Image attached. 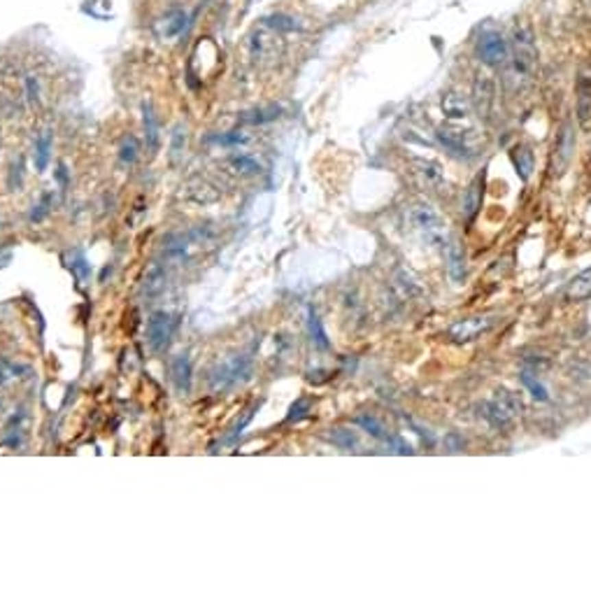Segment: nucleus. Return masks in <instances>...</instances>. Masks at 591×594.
I'll return each mask as SVG.
<instances>
[{
    "label": "nucleus",
    "mask_w": 591,
    "mask_h": 594,
    "mask_svg": "<svg viewBox=\"0 0 591 594\" xmlns=\"http://www.w3.org/2000/svg\"><path fill=\"white\" fill-rule=\"evenodd\" d=\"M519 380H522V385L531 392V396L538 399V401H547V399H549L547 387L542 385V382L538 380L535 375H531V373H522V378H519Z\"/></svg>",
    "instance_id": "nucleus-20"
},
{
    "label": "nucleus",
    "mask_w": 591,
    "mask_h": 594,
    "mask_svg": "<svg viewBox=\"0 0 591 594\" xmlns=\"http://www.w3.org/2000/svg\"><path fill=\"white\" fill-rule=\"evenodd\" d=\"M328 438L342 450H352L357 445V433L350 431V429H333V433Z\"/></svg>",
    "instance_id": "nucleus-26"
},
{
    "label": "nucleus",
    "mask_w": 591,
    "mask_h": 594,
    "mask_svg": "<svg viewBox=\"0 0 591 594\" xmlns=\"http://www.w3.org/2000/svg\"><path fill=\"white\" fill-rule=\"evenodd\" d=\"M307 410H310V401H307V399H298V401H296L293 405H291V410H289V417L287 420L289 422H293V420H300V417H303Z\"/></svg>",
    "instance_id": "nucleus-30"
},
{
    "label": "nucleus",
    "mask_w": 591,
    "mask_h": 594,
    "mask_svg": "<svg viewBox=\"0 0 591 594\" xmlns=\"http://www.w3.org/2000/svg\"><path fill=\"white\" fill-rule=\"evenodd\" d=\"M49 201H51V196H49V193H47V196L43 198V203L38 205V210H35L33 217H31L33 222H40V219H43V217L47 215V210H49V208H47V205H49Z\"/></svg>",
    "instance_id": "nucleus-33"
},
{
    "label": "nucleus",
    "mask_w": 591,
    "mask_h": 594,
    "mask_svg": "<svg viewBox=\"0 0 591 594\" xmlns=\"http://www.w3.org/2000/svg\"><path fill=\"white\" fill-rule=\"evenodd\" d=\"M265 26L275 28V31H296L298 23H296L293 19H289V16H285V14H273L265 19Z\"/></svg>",
    "instance_id": "nucleus-27"
},
{
    "label": "nucleus",
    "mask_w": 591,
    "mask_h": 594,
    "mask_svg": "<svg viewBox=\"0 0 591 594\" xmlns=\"http://www.w3.org/2000/svg\"><path fill=\"white\" fill-rule=\"evenodd\" d=\"M447 270L452 275V280H463L466 275V257H463V245L457 238L449 240L447 245Z\"/></svg>",
    "instance_id": "nucleus-12"
},
{
    "label": "nucleus",
    "mask_w": 591,
    "mask_h": 594,
    "mask_svg": "<svg viewBox=\"0 0 591 594\" xmlns=\"http://www.w3.org/2000/svg\"><path fill=\"white\" fill-rule=\"evenodd\" d=\"M184 21H186V14L182 10L170 12V14L165 16V28H163L165 38H175V35H180L182 28H184Z\"/></svg>",
    "instance_id": "nucleus-21"
},
{
    "label": "nucleus",
    "mask_w": 591,
    "mask_h": 594,
    "mask_svg": "<svg viewBox=\"0 0 591 594\" xmlns=\"http://www.w3.org/2000/svg\"><path fill=\"white\" fill-rule=\"evenodd\" d=\"M535 58H538V49H535L533 26L526 21H519L515 26V31H512V66H515V73L519 78H529V75L533 73Z\"/></svg>",
    "instance_id": "nucleus-1"
},
{
    "label": "nucleus",
    "mask_w": 591,
    "mask_h": 594,
    "mask_svg": "<svg viewBox=\"0 0 591 594\" xmlns=\"http://www.w3.org/2000/svg\"><path fill=\"white\" fill-rule=\"evenodd\" d=\"M417 168H419V173H422L424 178H426L429 182H435V185H438V182H442V178H445V175H442V168H440L438 161H426V158H419Z\"/></svg>",
    "instance_id": "nucleus-25"
},
{
    "label": "nucleus",
    "mask_w": 591,
    "mask_h": 594,
    "mask_svg": "<svg viewBox=\"0 0 591 594\" xmlns=\"http://www.w3.org/2000/svg\"><path fill=\"white\" fill-rule=\"evenodd\" d=\"M494 326V317H466L449 326V338L454 343H470L477 340L482 333H487Z\"/></svg>",
    "instance_id": "nucleus-8"
},
{
    "label": "nucleus",
    "mask_w": 591,
    "mask_h": 594,
    "mask_svg": "<svg viewBox=\"0 0 591 594\" xmlns=\"http://www.w3.org/2000/svg\"><path fill=\"white\" fill-rule=\"evenodd\" d=\"M307 326H310V336H312V340H315L317 348L328 350V336H326V331H324L322 320H319V315L315 313V310H310V315H307Z\"/></svg>",
    "instance_id": "nucleus-18"
},
{
    "label": "nucleus",
    "mask_w": 591,
    "mask_h": 594,
    "mask_svg": "<svg viewBox=\"0 0 591 594\" xmlns=\"http://www.w3.org/2000/svg\"><path fill=\"white\" fill-rule=\"evenodd\" d=\"M575 150V135H572V126L566 123L561 128L559 138H557V145H554V156H557V170H561L566 163L570 161V154Z\"/></svg>",
    "instance_id": "nucleus-11"
},
{
    "label": "nucleus",
    "mask_w": 591,
    "mask_h": 594,
    "mask_svg": "<svg viewBox=\"0 0 591 594\" xmlns=\"http://www.w3.org/2000/svg\"><path fill=\"white\" fill-rule=\"evenodd\" d=\"M496 103V82L489 73H477L475 82H472V105H475L477 115L487 119L494 110Z\"/></svg>",
    "instance_id": "nucleus-7"
},
{
    "label": "nucleus",
    "mask_w": 591,
    "mask_h": 594,
    "mask_svg": "<svg viewBox=\"0 0 591 594\" xmlns=\"http://www.w3.org/2000/svg\"><path fill=\"white\" fill-rule=\"evenodd\" d=\"M210 143H217V145H224V147H240L245 143H250L245 133L240 131H230V133H219V135H210Z\"/></svg>",
    "instance_id": "nucleus-24"
},
{
    "label": "nucleus",
    "mask_w": 591,
    "mask_h": 594,
    "mask_svg": "<svg viewBox=\"0 0 591 594\" xmlns=\"http://www.w3.org/2000/svg\"><path fill=\"white\" fill-rule=\"evenodd\" d=\"M177 320L170 313H154L149 320H147V343L154 352H161L168 348L170 338L175 333Z\"/></svg>",
    "instance_id": "nucleus-5"
},
{
    "label": "nucleus",
    "mask_w": 591,
    "mask_h": 594,
    "mask_svg": "<svg viewBox=\"0 0 591 594\" xmlns=\"http://www.w3.org/2000/svg\"><path fill=\"white\" fill-rule=\"evenodd\" d=\"M26 93L31 101H38V93H40V86H38V80H35V75H28L26 78Z\"/></svg>",
    "instance_id": "nucleus-32"
},
{
    "label": "nucleus",
    "mask_w": 591,
    "mask_h": 594,
    "mask_svg": "<svg viewBox=\"0 0 591 594\" xmlns=\"http://www.w3.org/2000/svg\"><path fill=\"white\" fill-rule=\"evenodd\" d=\"M435 135H438L440 145L445 147V150L452 152V154L466 156V158L472 156V150H470L468 140H466L463 131H457V128H449V126H440Z\"/></svg>",
    "instance_id": "nucleus-9"
},
{
    "label": "nucleus",
    "mask_w": 591,
    "mask_h": 594,
    "mask_svg": "<svg viewBox=\"0 0 591 594\" xmlns=\"http://www.w3.org/2000/svg\"><path fill=\"white\" fill-rule=\"evenodd\" d=\"M73 268L77 270V275H80V280H86V278H88V273H91V268H88L86 259L82 257L80 252H77V254H75V263H73Z\"/></svg>",
    "instance_id": "nucleus-31"
},
{
    "label": "nucleus",
    "mask_w": 591,
    "mask_h": 594,
    "mask_svg": "<svg viewBox=\"0 0 591 594\" xmlns=\"http://www.w3.org/2000/svg\"><path fill=\"white\" fill-rule=\"evenodd\" d=\"M173 380L180 392L191 390V361L186 355H177L173 359Z\"/></svg>",
    "instance_id": "nucleus-14"
},
{
    "label": "nucleus",
    "mask_w": 591,
    "mask_h": 594,
    "mask_svg": "<svg viewBox=\"0 0 591 594\" xmlns=\"http://www.w3.org/2000/svg\"><path fill=\"white\" fill-rule=\"evenodd\" d=\"M51 145H54V140H51V133H49V131L40 133L38 138H35L33 161H35V168H38V173H45L47 166H49V161H51Z\"/></svg>",
    "instance_id": "nucleus-13"
},
{
    "label": "nucleus",
    "mask_w": 591,
    "mask_h": 594,
    "mask_svg": "<svg viewBox=\"0 0 591 594\" xmlns=\"http://www.w3.org/2000/svg\"><path fill=\"white\" fill-rule=\"evenodd\" d=\"M230 166H233L242 175H254V173H258V170H261V163H258L254 156H247V154L233 156V158H230Z\"/></svg>",
    "instance_id": "nucleus-22"
},
{
    "label": "nucleus",
    "mask_w": 591,
    "mask_h": 594,
    "mask_svg": "<svg viewBox=\"0 0 591 594\" xmlns=\"http://www.w3.org/2000/svg\"><path fill=\"white\" fill-rule=\"evenodd\" d=\"M252 370H254V364L250 357H245V355L233 357V359H228V361H224L221 366L212 373V387H215V390H233V387H238L252 378Z\"/></svg>",
    "instance_id": "nucleus-2"
},
{
    "label": "nucleus",
    "mask_w": 591,
    "mask_h": 594,
    "mask_svg": "<svg viewBox=\"0 0 591 594\" xmlns=\"http://www.w3.org/2000/svg\"><path fill=\"white\" fill-rule=\"evenodd\" d=\"M256 408H258V403H254V408H252V410H247V413H245V417H242V420H238V422H235V427L230 429V433L226 436V443H235V440H238V436L242 433V429H245V427H247V425H250V422H252V417H254V410H256Z\"/></svg>",
    "instance_id": "nucleus-28"
},
{
    "label": "nucleus",
    "mask_w": 591,
    "mask_h": 594,
    "mask_svg": "<svg viewBox=\"0 0 591 594\" xmlns=\"http://www.w3.org/2000/svg\"><path fill=\"white\" fill-rule=\"evenodd\" d=\"M480 203H482V178H477L468 187V191L463 193V203H461V210H463L466 219H472V217L477 215Z\"/></svg>",
    "instance_id": "nucleus-15"
},
{
    "label": "nucleus",
    "mask_w": 591,
    "mask_h": 594,
    "mask_svg": "<svg viewBox=\"0 0 591 594\" xmlns=\"http://www.w3.org/2000/svg\"><path fill=\"white\" fill-rule=\"evenodd\" d=\"M512 161H515V168H517L519 178L529 180L531 173H533V166H535V158H533L531 147H526V145L515 147V152H512Z\"/></svg>",
    "instance_id": "nucleus-16"
},
{
    "label": "nucleus",
    "mask_w": 591,
    "mask_h": 594,
    "mask_svg": "<svg viewBox=\"0 0 591 594\" xmlns=\"http://www.w3.org/2000/svg\"><path fill=\"white\" fill-rule=\"evenodd\" d=\"M477 56H480L482 63H487V66H503V63L507 61V56H510V47H507L505 38L500 33L496 31H489L484 33L480 38V43H477Z\"/></svg>",
    "instance_id": "nucleus-6"
},
{
    "label": "nucleus",
    "mask_w": 591,
    "mask_h": 594,
    "mask_svg": "<svg viewBox=\"0 0 591 594\" xmlns=\"http://www.w3.org/2000/svg\"><path fill=\"white\" fill-rule=\"evenodd\" d=\"M591 296V266L584 268L580 275H575L568 287V298L570 301H584Z\"/></svg>",
    "instance_id": "nucleus-17"
},
{
    "label": "nucleus",
    "mask_w": 591,
    "mask_h": 594,
    "mask_svg": "<svg viewBox=\"0 0 591 594\" xmlns=\"http://www.w3.org/2000/svg\"><path fill=\"white\" fill-rule=\"evenodd\" d=\"M121 161L123 163H133L135 158H138V140L135 138H128L126 143L121 145Z\"/></svg>",
    "instance_id": "nucleus-29"
},
{
    "label": "nucleus",
    "mask_w": 591,
    "mask_h": 594,
    "mask_svg": "<svg viewBox=\"0 0 591 594\" xmlns=\"http://www.w3.org/2000/svg\"><path fill=\"white\" fill-rule=\"evenodd\" d=\"M440 108H442V115L449 117V119H466L470 112L468 101L457 91H447L440 101Z\"/></svg>",
    "instance_id": "nucleus-10"
},
{
    "label": "nucleus",
    "mask_w": 591,
    "mask_h": 594,
    "mask_svg": "<svg viewBox=\"0 0 591 594\" xmlns=\"http://www.w3.org/2000/svg\"><path fill=\"white\" fill-rule=\"evenodd\" d=\"M410 222L424 233V238H426L429 243H433V245L442 243V217L435 213L429 203L412 205V208H410Z\"/></svg>",
    "instance_id": "nucleus-4"
},
{
    "label": "nucleus",
    "mask_w": 591,
    "mask_h": 594,
    "mask_svg": "<svg viewBox=\"0 0 591 594\" xmlns=\"http://www.w3.org/2000/svg\"><path fill=\"white\" fill-rule=\"evenodd\" d=\"M519 410H522V403L507 390H498L492 396V401L487 403V417L496 427H507L510 422H515Z\"/></svg>",
    "instance_id": "nucleus-3"
},
{
    "label": "nucleus",
    "mask_w": 591,
    "mask_h": 594,
    "mask_svg": "<svg viewBox=\"0 0 591 594\" xmlns=\"http://www.w3.org/2000/svg\"><path fill=\"white\" fill-rule=\"evenodd\" d=\"M354 422H357L359 427H363L365 431L370 433V436H375V438H380V440H387V443H394V440H396V438L389 436L387 429H384V427L380 425V422L375 420V417H370V415H361V417H357V420H354Z\"/></svg>",
    "instance_id": "nucleus-19"
},
{
    "label": "nucleus",
    "mask_w": 591,
    "mask_h": 594,
    "mask_svg": "<svg viewBox=\"0 0 591 594\" xmlns=\"http://www.w3.org/2000/svg\"><path fill=\"white\" fill-rule=\"evenodd\" d=\"M145 131H147V143H149L152 150L158 147V123H156V117H154V110L149 105H145Z\"/></svg>",
    "instance_id": "nucleus-23"
}]
</instances>
